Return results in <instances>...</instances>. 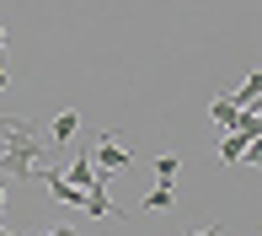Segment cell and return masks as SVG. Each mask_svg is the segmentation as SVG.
<instances>
[{
  "label": "cell",
  "mask_w": 262,
  "mask_h": 236,
  "mask_svg": "<svg viewBox=\"0 0 262 236\" xmlns=\"http://www.w3.org/2000/svg\"><path fill=\"white\" fill-rule=\"evenodd\" d=\"M49 145L54 140L43 134V124L32 118H0V172L6 177H21V183H38L43 167H49Z\"/></svg>",
  "instance_id": "1"
},
{
  "label": "cell",
  "mask_w": 262,
  "mask_h": 236,
  "mask_svg": "<svg viewBox=\"0 0 262 236\" xmlns=\"http://www.w3.org/2000/svg\"><path fill=\"white\" fill-rule=\"evenodd\" d=\"M64 177H70V183H80V188H91V183H97V161L80 150V156L70 161V172H64Z\"/></svg>",
  "instance_id": "7"
},
{
  "label": "cell",
  "mask_w": 262,
  "mask_h": 236,
  "mask_svg": "<svg viewBox=\"0 0 262 236\" xmlns=\"http://www.w3.org/2000/svg\"><path fill=\"white\" fill-rule=\"evenodd\" d=\"M6 86H11V70H6V65H0V91H6Z\"/></svg>",
  "instance_id": "12"
},
{
  "label": "cell",
  "mask_w": 262,
  "mask_h": 236,
  "mask_svg": "<svg viewBox=\"0 0 262 236\" xmlns=\"http://www.w3.org/2000/svg\"><path fill=\"white\" fill-rule=\"evenodd\" d=\"M0 43H6V27H0Z\"/></svg>",
  "instance_id": "14"
},
{
  "label": "cell",
  "mask_w": 262,
  "mask_h": 236,
  "mask_svg": "<svg viewBox=\"0 0 262 236\" xmlns=\"http://www.w3.org/2000/svg\"><path fill=\"white\" fill-rule=\"evenodd\" d=\"M235 102H241V108H257V102H262V70H252V75L241 81V91H235Z\"/></svg>",
  "instance_id": "8"
},
{
  "label": "cell",
  "mask_w": 262,
  "mask_h": 236,
  "mask_svg": "<svg viewBox=\"0 0 262 236\" xmlns=\"http://www.w3.org/2000/svg\"><path fill=\"white\" fill-rule=\"evenodd\" d=\"M91 161H97V172H123V167H134V150H123V145L102 129V134H97V156H91Z\"/></svg>",
  "instance_id": "2"
},
{
  "label": "cell",
  "mask_w": 262,
  "mask_h": 236,
  "mask_svg": "<svg viewBox=\"0 0 262 236\" xmlns=\"http://www.w3.org/2000/svg\"><path fill=\"white\" fill-rule=\"evenodd\" d=\"M177 172H182V156H177V150H166V156L156 161V183H177Z\"/></svg>",
  "instance_id": "9"
},
{
  "label": "cell",
  "mask_w": 262,
  "mask_h": 236,
  "mask_svg": "<svg viewBox=\"0 0 262 236\" xmlns=\"http://www.w3.org/2000/svg\"><path fill=\"white\" fill-rule=\"evenodd\" d=\"M75 129H80V113H75V108H64V113L54 118L49 140H54V145H70V140H75Z\"/></svg>",
  "instance_id": "6"
},
{
  "label": "cell",
  "mask_w": 262,
  "mask_h": 236,
  "mask_svg": "<svg viewBox=\"0 0 262 236\" xmlns=\"http://www.w3.org/2000/svg\"><path fill=\"white\" fill-rule=\"evenodd\" d=\"M257 134H246V129H225V140H220V161L225 167H241V156H246V145H252Z\"/></svg>",
  "instance_id": "3"
},
{
  "label": "cell",
  "mask_w": 262,
  "mask_h": 236,
  "mask_svg": "<svg viewBox=\"0 0 262 236\" xmlns=\"http://www.w3.org/2000/svg\"><path fill=\"white\" fill-rule=\"evenodd\" d=\"M86 215H91V220H107V215H113V199H107V172H97V183L86 188Z\"/></svg>",
  "instance_id": "4"
},
{
  "label": "cell",
  "mask_w": 262,
  "mask_h": 236,
  "mask_svg": "<svg viewBox=\"0 0 262 236\" xmlns=\"http://www.w3.org/2000/svg\"><path fill=\"white\" fill-rule=\"evenodd\" d=\"M209 113H214V124H220V129H235L246 108H241L235 97H214V102H209Z\"/></svg>",
  "instance_id": "5"
},
{
  "label": "cell",
  "mask_w": 262,
  "mask_h": 236,
  "mask_svg": "<svg viewBox=\"0 0 262 236\" xmlns=\"http://www.w3.org/2000/svg\"><path fill=\"white\" fill-rule=\"evenodd\" d=\"M0 209H6V188H0Z\"/></svg>",
  "instance_id": "13"
},
{
  "label": "cell",
  "mask_w": 262,
  "mask_h": 236,
  "mask_svg": "<svg viewBox=\"0 0 262 236\" xmlns=\"http://www.w3.org/2000/svg\"><path fill=\"white\" fill-rule=\"evenodd\" d=\"M171 199H177V183H156V188L145 193V209H166Z\"/></svg>",
  "instance_id": "10"
},
{
  "label": "cell",
  "mask_w": 262,
  "mask_h": 236,
  "mask_svg": "<svg viewBox=\"0 0 262 236\" xmlns=\"http://www.w3.org/2000/svg\"><path fill=\"white\" fill-rule=\"evenodd\" d=\"M241 161H246V167H257V172H262V134L252 140V145H246V156H241Z\"/></svg>",
  "instance_id": "11"
}]
</instances>
